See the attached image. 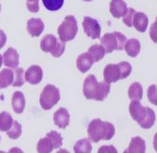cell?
I'll use <instances>...</instances> for the list:
<instances>
[{"mask_svg": "<svg viewBox=\"0 0 157 153\" xmlns=\"http://www.w3.org/2000/svg\"><path fill=\"white\" fill-rule=\"evenodd\" d=\"M135 13L136 11L133 8H129V9H127L126 14L124 16L123 22L128 27H132V19H133Z\"/></svg>", "mask_w": 157, "mask_h": 153, "instance_id": "33", "label": "cell"}, {"mask_svg": "<svg viewBox=\"0 0 157 153\" xmlns=\"http://www.w3.org/2000/svg\"><path fill=\"white\" fill-rule=\"evenodd\" d=\"M0 10H1V5H0Z\"/></svg>", "mask_w": 157, "mask_h": 153, "instance_id": "41", "label": "cell"}, {"mask_svg": "<svg viewBox=\"0 0 157 153\" xmlns=\"http://www.w3.org/2000/svg\"><path fill=\"white\" fill-rule=\"evenodd\" d=\"M115 132L116 129L112 123L100 119L91 121L87 130L89 138L94 143H98L101 140H110L114 136Z\"/></svg>", "mask_w": 157, "mask_h": 153, "instance_id": "1", "label": "cell"}, {"mask_svg": "<svg viewBox=\"0 0 157 153\" xmlns=\"http://www.w3.org/2000/svg\"><path fill=\"white\" fill-rule=\"evenodd\" d=\"M92 149L91 143L87 138L78 140L74 147V151L76 153H90Z\"/></svg>", "mask_w": 157, "mask_h": 153, "instance_id": "25", "label": "cell"}, {"mask_svg": "<svg viewBox=\"0 0 157 153\" xmlns=\"http://www.w3.org/2000/svg\"><path fill=\"white\" fill-rule=\"evenodd\" d=\"M83 1H85V2H91V1H92V0H83Z\"/></svg>", "mask_w": 157, "mask_h": 153, "instance_id": "40", "label": "cell"}, {"mask_svg": "<svg viewBox=\"0 0 157 153\" xmlns=\"http://www.w3.org/2000/svg\"><path fill=\"white\" fill-rule=\"evenodd\" d=\"M132 25L139 32H145L148 25V18L147 15L142 12H136L132 19Z\"/></svg>", "mask_w": 157, "mask_h": 153, "instance_id": "14", "label": "cell"}, {"mask_svg": "<svg viewBox=\"0 0 157 153\" xmlns=\"http://www.w3.org/2000/svg\"><path fill=\"white\" fill-rule=\"evenodd\" d=\"M45 8L51 11H56L62 8L64 0H42Z\"/></svg>", "mask_w": 157, "mask_h": 153, "instance_id": "28", "label": "cell"}, {"mask_svg": "<svg viewBox=\"0 0 157 153\" xmlns=\"http://www.w3.org/2000/svg\"><path fill=\"white\" fill-rule=\"evenodd\" d=\"M64 51H65V43H63L62 41H59L56 48L51 54L52 56H54L55 57H60L63 54Z\"/></svg>", "mask_w": 157, "mask_h": 153, "instance_id": "35", "label": "cell"}, {"mask_svg": "<svg viewBox=\"0 0 157 153\" xmlns=\"http://www.w3.org/2000/svg\"><path fill=\"white\" fill-rule=\"evenodd\" d=\"M14 75V81L13 82V86L20 87L25 83V79H24V70L22 68H18L14 71L13 73Z\"/></svg>", "mask_w": 157, "mask_h": 153, "instance_id": "31", "label": "cell"}, {"mask_svg": "<svg viewBox=\"0 0 157 153\" xmlns=\"http://www.w3.org/2000/svg\"><path fill=\"white\" fill-rule=\"evenodd\" d=\"M127 42V37L120 32L106 33L101 38V46L106 54L113 52L114 50L121 51L124 48Z\"/></svg>", "mask_w": 157, "mask_h": 153, "instance_id": "2", "label": "cell"}, {"mask_svg": "<svg viewBox=\"0 0 157 153\" xmlns=\"http://www.w3.org/2000/svg\"><path fill=\"white\" fill-rule=\"evenodd\" d=\"M12 107L13 111L17 114H21L25 109V99L21 91H16L12 97Z\"/></svg>", "mask_w": 157, "mask_h": 153, "instance_id": "16", "label": "cell"}, {"mask_svg": "<svg viewBox=\"0 0 157 153\" xmlns=\"http://www.w3.org/2000/svg\"><path fill=\"white\" fill-rule=\"evenodd\" d=\"M57 33L60 39L63 43L75 39L78 33V24L74 16L69 15L66 17L61 25L59 26Z\"/></svg>", "mask_w": 157, "mask_h": 153, "instance_id": "3", "label": "cell"}, {"mask_svg": "<svg viewBox=\"0 0 157 153\" xmlns=\"http://www.w3.org/2000/svg\"><path fill=\"white\" fill-rule=\"evenodd\" d=\"M60 99V95L58 88L53 85L48 84L45 86L42 91L40 103L43 109L49 110L58 103Z\"/></svg>", "mask_w": 157, "mask_h": 153, "instance_id": "4", "label": "cell"}, {"mask_svg": "<svg viewBox=\"0 0 157 153\" xmlns=\"http://www.w3.org/2000/svg\"><path fill=\"white\" fill-rule=\"evenodd\" d=\"M27 8L32 13H37L39 11V0H27Z\"/></svg>", "mask_w": 157, "mask_h": 153, "instance_id": "36", "label": "cell"}, {"mask_svg": "<svg viewBox=\"0 0 157 153\" xmlns=\"http://www.w3.org/2000/svg\"><path fill=\"white\" fill-rule=\"evenodd\" d=\"M2 60H3L2 57L1 55H0V68L2 67Z\"/></svg>", "mask_w": 157, "mask_h": 153, "instance_id": "39", "label": "cell"}, {"mask_svg": "<svg viewBox=\"0 0 157 153\" xmlns=\"http://www.w3.org/2000/svg\"><path fill=\"white\" fill-rule=\"evenodd\" d=\"M13 124V118L8 112L0 113V131H8Z\"/></svg>", "mask_w": 157, "mask_h": 153, "instance_id": "26", "label": "cell"}, {"mask_svg": "<svg viewBox=\"0 0 157 153\" xmlns=\"http://www.w3.org/2000/svg\"><path fill=\"white\" fill-rule=\"evenodd\" d=\"M54 149V146L48 138H42L39 140L36 146V149L38 152L48 153L51 152Z\"/></svg>", "mask_w": 157, "mask_h": 153, "instance_id": "27", "label": "cell"}, {"mask_svg": "<svg viewBox=\"0 0 157 153\" xmlns=\"http://www.w3.org/2000/svg\"><path fill=\"white\" fill-rule=\"evenodd\" d=\"M83 27L84 32L90 38L93 39L100 38L101 29L96 20L90 17H85L83 22Z\"/></svg>", "mask_w": 157, "mask_h": 153, "instance_id": "5", "label": "cell"}, {"mask_svg": "<svg viewBox=\"0 0 157 153\" xmlns=\"http://www.w3.org/2000/svg\"><path fill=\"white\" fill-rule=\"evenodd\" d=\"M121 72V79H124L130 74L132 72V66L129 62H121L118 64Z\"/></svg>", "mask_w": 157, "mask_h": 153, "instance_id": "32", "label": "cell"}, {"mask_svg": "<svg viewBox=\"0 0 157 153\" xmlns=\"http://www.w3.org/2000/svg\"><path fill=\"white\" fill-rule=\"evenodd\" d=\"M22 134V126L17 121H14L11 127L7 131V135L11 139H17Z\"/></svg>", "mask_w": 157, "mask_h": 153, "instance_id": "29", "label": "cell"}, {"mask_svg": "<svg viewBox=\"0 0 157 153\" xmlns=\"http://www.w3.org/2000/svg\"><path fill=\"white\" fill-rule=\"evenodd\" d=\"M98 88V81L95 76L90 74L83 83V95L88 100H95Z\"/></svg>", "mask_w": 157, "mask_h": 153, "instance_id": "6", "label": "cell"}, {"mask_svg": "<svg viewBox=\"0 0 157 153\" xmlns=\"http://www.w3.org/2000/svg\"><path fill=\"white\" fill-rule=\"evenodd\" d=\"M146 151V145L145 141L142 138L139 137H136V138H132L131 142L129 145L128 149L124 151V152H130V153H144Z\"/></svg>", "mask_w": 157, "mask_h": 153, "instance_id": "18", "label": "cell"}, {"mask_svg": "<svg viewBox=\"0 0 157 153\" xmlns=\"http://www.w3.org/2000/svg\"><path fill=\"white\" fill-rule=\"evenodd\" d=\"M127 5L124 0H112L110 2V13L116 18H120L126 14Z\"/></svg>", "mask_w": 157, "mask_h": 153, "instance_id": "12", "label": "cell"}, {"mask_svg": "<svg viewBox=\"0 0 157 153\" xmlns=\"http://www.w3.org/2000/svg\"><path fill=\"white\" fill-rule=\"evenodd\" d=\"M43 75V70L39 65H32L25 72V78L30 84L36 85L41 82Z\"/></svg>", "mask_w": 157, "mask_h": 153, "instance_id": "8", "label": "cell"}, {"mask_svg": "<svg viewBox=\"0 0 157 153\" xmlns=\"http://www.w3.org/2000/svg\"><path fill=\"white\" fill-rule=\"evenodd\" d=\"M88 54H90V56L92 57L93 62H97L104 58L106 52L101 46L95 44L89 48Z\"/></svg>", "mask_w": 157, "mask_h": 153, "instance_id": "23", "label": "cell"}, {"mask_svg": "<svg viewBox=\"0 0 157 153\" xmlns=\"http://www.w3.org/2000/svg\"><path fill=\"white\" fill-rule=\"evenodd\" d=\"M69 121H70V115L67 109L64 108H60L54 114V122L59 128L65 129L67 127L69 124Z\"/></svg>", "mask_w": 157, "mask_h": 153, "instance_id": "10", "label": "cell"}, {"mask_svg": "<svg viewBox=\"0 0 157 153\" xmlns=\"http://www.w3.org/2000/svg\"><path fill=\"white\" fill-rule=\"evenodd\" d=\"M129 98L132 100H140L143 97V88L139 83H133L128 90Z\"/></svg>", "mask_w": 157, "mask_h": 153, "instance_id": "22", "label": "cell"}, {"mask_svg": "<svg viewBox=\"0 0 157 153\" xmlns=\"http://www.w3.org/2000/svg\"><path fill=\"white\" fill-rule=\"evenodd\" d=\"M13 72L10 69H4L0 72V88H5L13 82Z\"/></svg>", "mask_w": 157, "mask_h": 153, "instance_id": "20", "label": "cell"}, {"mask_svg": "<svg viewBox=\"0 0 157 153\" xmlns=\"http://www.w3.org/2000/svg\"><path fill=\"white\" fill-rule=\"evenodd\" d=\"M147 97L149 100L154 105H157L156 100V86L152 85L149 87L147 91Z\"/></svg>", "mask_w": 157, "mask_h": 153, "instance_id": "34", "label": "cell"}, {"mask_svg": "<svg viewBox=\"0 0 157 153\" xmlns=\"http://www.w3.org/2000/svg\"><path fill=\"white\" fill-rule=\"evenodd\" d=\"M104 80L108 83H116L121 79V72L117 64H108L104 70Z\"/></svg>", "mask_w": 157, "mask_h": 153, "instance_id": "7", "label": "cell"}, {"mask_svg": "<svg viewBox=\"0 0 157 153\" xmlns=\"http://www.w3.org/2000/svg\"><path fill=\"white\" fill-rule=\"evenodd\" d=\"M125 51L127 52V55L131 57H136L139 54L141 50L140 42L137 39H132L127 40L124 46Z\"/></svg>", "mask_w": 157, "mask_h": 153, "instance_id": "19", "label": "cell"}, {"mask_svg": "<svg viewBox=\"0 0 157 153\" xmlns=\"http://www.w3.org/2000/svg\"><path fill=\"white\" fill-rule=\"evenodd\" d=\"M129 111L132 118L140 123L144 120L146 114V107L142 106L139 100H132L129 106Z\"/></svg>", "mask_w": 157, "mask_h": 153, "instance_id": "9", "label": "cell"}, {"mask_svg": "<svg viewBox=\"0 0 157 153\" xmlns=\"http://www.w3.org/2000/svg\"><path fill=\"white\" fill-rule=\"evenodd\" d=\"M155 121H156V117L153 110L151 108L146 107L145 117L142 122L139 123V125L143 129H150L153 126Z\"/></svg>", "mask_w": 157, "mask_h": 153, "instance_id": "24", "label": "cell"}, {"mask_svg": "<svg viewBox=\"0 0 157 153\" xmlns=\"http://www.w3.org/2000/svg\"><path fill=\"white\" fill-rule=\"evenodd\" d=\"M3 61H4L5 65L6 66L15 69L20 63L19 59L20 56L17 53V50L13 48H9L3 54Z\"/></svg>", "mask_w": 157, "mask_h": 153, "instance_id": "11", "label": "cell"}, {"mask_svg": "<svg viewBox=\"0 0 157 153\" xmlns=\"http://www.w3.org/2000/svg\"><path fill=\"white\" fill-rule=\"evenodd\" d=\"M46 137L51 140L54 146V148L58 149L61 147L63 144V138L60 133H57L56 131H52L51 132L47 134Z\"/></svg>", "mask_w": 157, "mask_h": 153, "instance_id": "30", "label": "cell"}, {"mask_svg": "<svg viewBox=\"0 0 157 153\" xmlns=\"http://www.w3.org/2000/svg\"><path fill=\"white\" fill-rule=\"evenodd\" d=\"M93 62V60L90 54L83 53L78 57L77 67L81 72L86 73L91 69Z\"/></svg>", "mask_w": 157, "mask_h": 153, "instance_id": "15", "label": "cell"}, {"mask_svg": "<svg viewBox=\"0 0 157 153\" xmlns=\"http://www.w3.org/2000/svg\"><path fill=\"white\" fill-rule=\"evenodd\" d=\"M7 37L4 31L0 30V49L2 48H3V46H5V43H6Z\"/></svg>", "mask_w": 157, "mask_h": 153, "instance_id": "38", "label": "cell"}, {"mask_svg": "<svg viewBox=\"0 0 157 153\" xmlns=\"http://www.w3.org/2000/svg\"><path fill=\"white\" fill-rule=\"evenodd\" d=\"M58 42L57 38L54 35L48 34V35L45 36L40 42V48L42 51L46 52V53L48 52L52 53L57 47Z\"/></svg>", "mask_w": 157, "mask_h": 153, "instance_id": "17", "label": "cell"}, {"mask_svg": "<svg viewBox=\"0 0 157 153\" xmlns=\"http://www.w3.org/2000/svg\"><path fill=\"white\" fill-rule=\"evenodd\" d=\"M99 153H105V152H109V153H117L116 149L115 148V147L113 146H103L98 149Z\"/></svg>", "mask_w": 157, "mask_h": 153, "instance_id": "37", "label": "cell"}, {"mask_svg": "<svg viewBox=\"0 0 157 153\" xmlns=\"http://www.w3.org/2000/svg\"><path fill=\"white\" fill-rule=\"evenodd\" d=\"M27 30L32 36H39L44 30V23L40 19L32 18L28 21Z\"/></svg>", "mask_w": 157, "mask_h": 153, "instance_id": "13", "label": "cell"}, {"mask_svg": "<svg viewBox=\"0 0 157 153\" xmlns=\"http://www.w3.org/2000/svg\"><path fill=\"white\" fill-rule=\"evenodd\" d=\"M110 91V84L105 81L98 83V88L95 95V100L98 101H103L107 97Z\"/></svg>", "mask_w": 157, "mask_h": 153, "instance_id": "21", "label": "cell"}]
</instances>
